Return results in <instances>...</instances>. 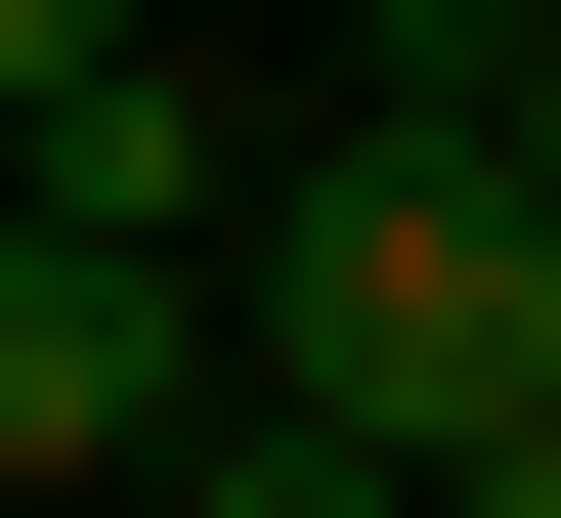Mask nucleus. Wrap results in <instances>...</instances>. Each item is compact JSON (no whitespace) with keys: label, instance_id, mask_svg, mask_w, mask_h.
<instances>
[{"label":"nucleus","instance_id":"3","mask_svg":"<svg viewBox=\"0 0 561 518\" xmlns=\"http://www.w3.org/2000/svg\"><path fill=\"white\" fill-rule=\"evenodd\" d=\"M130 475H173V518H389L346 433H260V389H173V433H130Z\"/></svg>","mask_w":561,"mask_h":518},{"label":"nucleus","instance_id":"2","mask_svg":"<svg viewBox=\"0 0 561 518\" xmlns=\"http://www.w3.org/2000/svg\"><path fill=\"white\" fill-rule=\"evenodd\" d=\"M173 389H216V302H173V260H44V217H0V475H130Z\"/></svg>","mask_w":561,"mask_h":518},{"label":"nucleus","instance_id":"1","mask_svg":"<svg viewBox=\"0 0 561 518\" xmlns=\"http://www.w3.org/2000/svg\"><path fill=\"white\" fill-rule=\"evenodd\" d=\"M216 302V389L260 433H346V475H476V433H561V173H260V217L173 260Z\"/></svg>","mask_w":561,"mask_h":518}]
</instances>
